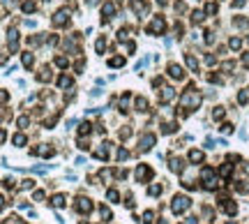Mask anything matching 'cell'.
<instances>
[{"label": "cell", "mask_w": 249, "mask_h": 224, "mask_svg": "<svg viewBox=\"0 0 249 224\" xmlns=\"http://www.w3.org/2000/svg\"><path fill=\"white\" fill-rule=\"evenodd\" d=\"M168 72H171V76H175V79H182V76H185V74H182V69L178 67V65H171V67H168Z\"/></svg>", "instance_id": "cell-4"}, {"label": "cell", "mask_w": 249, "mask_h": 224, "mask_svg": "<svg viewBox=\"0 0 249 224\" xmlns=\"http://www.w3.org/2000/svg\"><path fill=\"white\" fill-rule=\"evenodd\" d=\"M90 208H92V203H90L88 199H81V201H78V210H85V213H88Z\"/></svg>", "instance_id": "cell-5"}, {"label": "cell", "mask_w": 249, "mask_h": 224, "mask_svg": "<svg viewBox=\"0 0 249 224\" xmlns=\"http://www.w3.org/2000/svg\"><path fill=\"white\" fill-rule=\"evenodd\" d=\"M152 143H155V136H152V134H148V136H143V141H141V148H143V150H148V148H150Z\"/></svg>", "instance_id": "cell-3"}, {"label": "cell", "mask_w": 249, "mask_h": 224, "mask_svg": "<svg viewBox=\"0 0 249 224\" xmlns=\"http://www.w3.org/2000/svg\"><path fill=\"white\" fill-rule=\"evenodd\" d=\"M189 160H192V162H201V160H203V152H198V150H192Z\"/></svg>", "instance_id": "cell-7"}, {"label": "cell", "mask_w": 249, "mask_h": 224, "mask_svg": "<svg viewBox=\"0 0 249 224\" xmlns=\"http://www.w3.org/2000/svg\"><path fill=\"white\" fill-rule=\"evenodd\" d=\"M109 199H111V201H118V192H115V189H111V192H109Z\"/></svg>", "instance_id": "cell-10"}, {"label": "cell", "mask_w": 249, "mask_h": 224, "mask_svg": "<svg viewBox=\"0 0 249 224\" xmlns=\"http://www.w3.org/2000/svg\"><path fill=\"white\" fill-rule=\"evenodd\" d=\"M143 222L150 224V222H152V213H145V215H143Z\"/></svg>", "instance_id": "cell-11"}, {"label": "cell", "mask_w": 249, "mask_h": 224, "mask_svg": "<svg viewBox=\"0 0 249 224\" xmlns=\"http://www.w3.org/2000/svg\"><path fill=\"white\" fill-rule=\"evenodd\" d=\"M189 208V199L187 196H175L173 199V210L175 213H182V210H187Z\"/></svg>", "instance_id": "cell-1"}, {"label": "cell", "mask_w": 249, "mask_h": 224, "mask_svg": "<svg viewBox=\"0 0 249 224\" xmlns=\"http://www.w3.org/2000/svg\"><path fill=\"white\" fill-rule=\"evenodd\" d=\"M53 206H56V208H60V206H65V196H62V194H58V196H53Z\"/></svg>", "instance_id": "cell-6"}, {"label": "cell", "mask_w": 249, "mask_h": 224, "mask_svg": "<svg viewBox=\"0 0 249 224\" xmlns=\"http://www.w3.org/2000/svg\"><path fill=\"white\" fill-rule=\"evenodd\" d=\"M136 178H139V180H148V178H150V169H148V167H139Z\"/></svg>", "instance_id": "cell-2"}, {"label": "cell", "mask_w": 249, "mask_h": 224, "mask_svg": "<svg viewBox=\"0 0 249 224\" xmlns=\"http://www.w3.org/2000/svg\"><path fill=\"white\" fill-rule=\"evenodd\" d=\"M161 224H166V222H161Z\"/></svg>", "instance_id": "cell-12"}, {"label": "cell", "mask_w": 249, "mask_h": 224, "mask_svg": "<svg viewBox=\"0 0 249 224\" xmlns=\"http://www.w3.org/2000/svg\"><path fill=\"white\" fill-rule=\"evenodd\" d=\"M14 143H19V146H23V143H26V136H16V139H14Z\"/></svg>", "instance_id": "cell-9"}, {"label": "cell", "mask_w": 249, "mask_h": 224, "mask_svg": "<svg viewBox=\"0 0 249 224\" xmlns=\"http://www.w3.org/2000/svg\"><path fill=\"white\" fill-rule=\"evenodd\" d=\"M67 19V12H58V16H56V23H62Z\"/></svg>", "instance_id": "cell-8"}]
</instances>
